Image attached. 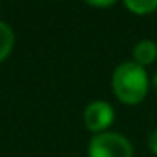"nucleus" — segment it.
Segmentation results:
<instances>
[{"instance_id":"obj_1","label":"nucleus","mask_w":157,"mask_h":157,"mask_svg":"<svg viewBox=\"0 0 157 157\" xmlns=\"http://www.w3.org/2000/svg\"><path fill=\"white\" fill-rule=\"evenodd\" d=\"M112 88L115 96L125 105H139L149 91V78L144 66L123 63L113 71Z\"/></svg>"},{"instance_id":"obj_2","label":"nucleus","mask_w":157,"mask_h":157,"mask_svg":"<svg viewBox=\"0 0 157 157\" xmlns=\"http://www.w3.org/2000/svg\"><path fill=\"white\" fill-rule=\"evenodd\" d=\"M88 154L90 157H133V147L120 133L101 132L91 139Z\"/></svg>"},{"instance_id":"obj_3","label":"nucleus","mask_w":157,"mask_h":157,"mask_svg":"<svg viewBox=\"0 0 157 157\" xmlns=\"http://www.w3.org/2000/svg\"><path fill=\"white\" fill-rule=\"evenodd\" d=\"M85 125L91 132L101 133L105 128H108L115 120V112L112 105L106 101H93L86 106L85 110Z\"/></svg>"},{"instance_id":"obj_4","label":"nucleus","mask_w":157,"mask_h":157,"mask_svg":"<svg viewBox=\"0 0 157 157\" xmlns=\"http://www.w3.org/2000/svg\"><path fill=\"white\" fill-rule=\"evenodd\" d=\"M133 59L140 66L152 64L157 59V44L154 41H150V39L139 41L135 44V48H133Z\"/></svg>"},{"instance_id":"obj_5","label":"nucleus","mask_w":157,"mask_h":157,"mask_svg":"<svg viewBox=\"0 0 157 157\" xmlns=\"http://www.w3.org/2000/svg\"><path fill=\"white\" fill-rule=\"evenodd\" d=\"M14 42L15 36L10 25H7L5 22H0V63L9 58V54L14 49Z\"/></svg>"},{"instance_id":"obj_6","label":"nucleus","mask_w":157,"mask_h":157,"mask_svg":"<svg viewBox=\"0 0 157 157\" xmlns=\"http://www.w3.org/2000/svg\"><path fill=\"white\" fill-rule=\"evenodd\" d=\"M125 7L137 15H147L157 10V0H123Z\"/></svg>"},{"instance_id":"obj_7","label":"nucleus","mask_w":157,"mask_h":157,"mask_svg":"<svg viewBox=\"0 0 157 157\" xmlns=\"http://www.w3.org/2000/svg\"><path fill=\"white\" fill-rule=\"evenodd\" d=\"M88 5L91 7H98V9H106V7H112L117 0H85Z\"/></svg>"},{"instance_id":"obj_8","label":"nucleus","mask_w":157,"mask_h":157,"mask_svg":"<svg viewBox=\"0 0 157 157\" xmlns=\"http://www.w3.org/2000/svg\"><path fill=\"white\" fill-rule=\"evenodd\" d=\"M149 149L154 155H157V130H154L149 135Z\"/></svg>"},{"instance_id":"obj_9","label":"nucleus","mask_w":157,"mask_h":157,"mask_svg":"<svg viewBox=\"0 0 157 157\" xmlns=\"http://www.w3.org/2000/svg\"><path fill=\"white\" fill-rule=\"evenodd\" d=\"M155 86H157V78H155Z\"/></svg>"}]
</instances>
